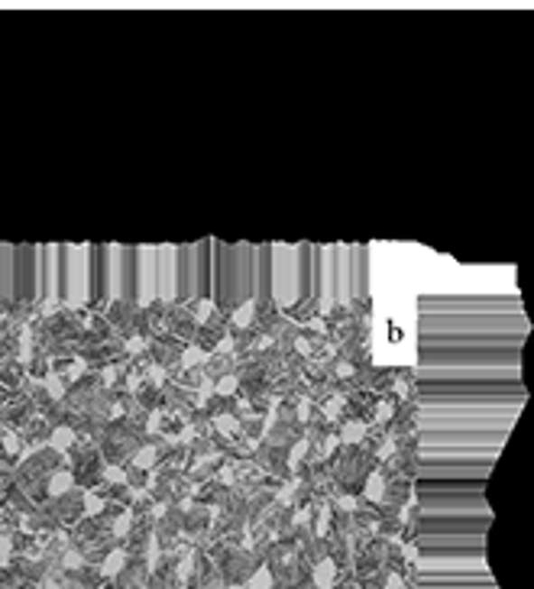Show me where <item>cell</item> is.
<instances>
[{
    "label": "cell",
    "instance_id": "cell-1",
    "mask_svg": "<svg viewBox=\"0 0 534 589\" xmlns=\"http://www.w3.org/2000/svg\"><path fill=\"white\" fill-rule=\"evenodd\" d=\"M16 266H20L16 292L23 298H33V249H16Z\"/></svg>",
    "mask_w": 534,
    "mask_h": 589
},
{
    "label": "cell",
    "instance_id": "cell-2",
    "mask_svg": "<svg viewBox=\"0 0 534 589\" xmlns=\"http://www.w3.org/2000/svg\"><path fill=\"white\" fill-rule=\"evenodd\" d=\"M10 285H14V279H10V249H0V302L10 294Z\"/></svg>",
    "mask_w": 534,
    "mask_h": 589
}]
</instances>
